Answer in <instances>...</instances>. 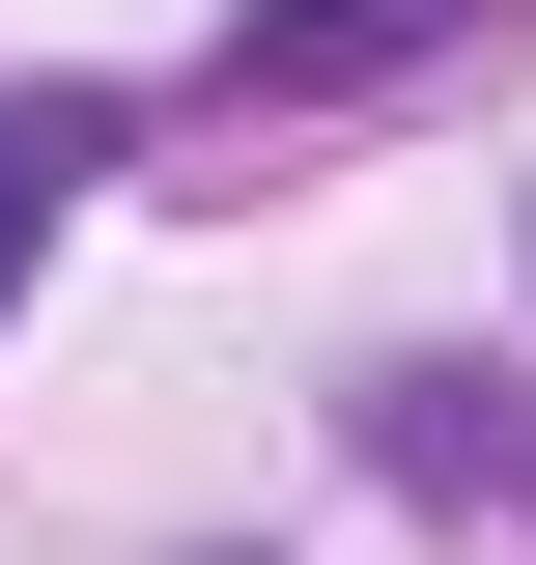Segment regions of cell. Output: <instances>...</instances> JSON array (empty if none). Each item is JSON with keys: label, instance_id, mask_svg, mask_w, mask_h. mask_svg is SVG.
I'll use <instances>...</instances> for the list:
<instances>
[{"label": "cell", "instance_id": "6da1fadb", "mask_svg": "<svg viewBox=\"0 0 536 565\" xmlns=\"http://www.w3.org/2000/svg\"><path fill=\"white\" fill-rule=\"evenodd\" d=\"M367 452H396L424 509H536V396L508 367H367Z\"/></svg>", "mask_w": 536, "mask_h": 565}, {"label": "cell", "instance_id": "7a4b0ae2", "mask_svg": "<svg viewBox=\"0 0 536 565\" xmlns=\"http://www.w3.org/2000/svg\"><path fill=\"white\" fill-rule=\"evenodd\" d=\"M114 170V85H0V282L57 255V199Z\"/></svg>", "mask_w": 536, "mask_h": 565}, {"label": "cell", "instance_id": "3957f363", "mask_svg": "<svg viewBox=\"0 0 536 565\" xmlns=\"http://www.w3.org/2000/svg\"><path fill=\"white\" fill-rule=\"evenodd\" d=\"M424 29H480V0H255L226 85H367V57H424Z\"/></svg>", "mask_w": 536, "mask_h": 565}]
</instances>
